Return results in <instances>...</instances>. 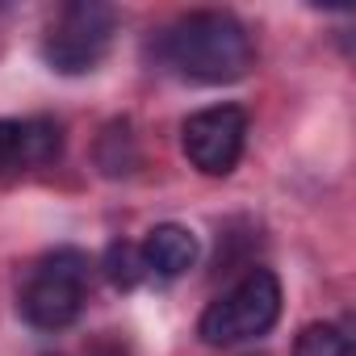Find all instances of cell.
<instances>
[{"mask_svg": "<svg viewBox=\"0 0 356 356\" xmlns=\"http://www.w3.org/2000/svg\"><path fill=\"white\" fill-rule=\"evenodd\" d=\"M163 59L197 84H231L252 72L256 47L239 17L189 13L163 34Z\"/></svg>", "mask_w": 356, "mask_h": 356, "instance_id": "obj_1", "label": "cell"}, {"mask_svg": "<svg viewBox=\"0 0 356 356\" xmlns=\"http://www.w3.org/2000/svg\"><path fill=\"white\" fill-rule=\"evenodd\" d=\"M277 318H281V281L273 268H252L231 293L206 306V314L197 318V335L210 348H227L273 331Z\"/></svg>", "mask_w": 356, "mask_h": 356, "instance_id": "obj_2", "label": "cell"}, {"mask_svg": "<svg viewBox=\"0 0 356 356\" xmlns=\"http://www.w3.org/2000/svg\"><path fill=\"white\" fill-rule=\"evenodd\" d=\"M84 281H88V260L72 248H59L55 256H47L26 289H22V318L38 331H63L80 318L84 310Z\"/></svg>", "mask_w": 356, "mask_h": 356, "instance_id": "obj_3", "label": "cell"}, {"mask_svg": "<svg viewBox=\"0 0 356 356\" xmlns=\"http://www.w3.org/2000/svg\"><path fill=\"white\" fill-rule=\"evenodd\" d=\"M109 38H113V9L97 5V0H80V5H67L59 13V22L42 42V55L55 72L80 76L101 63V55L109 51Z\"/></svg>", "mask_w": 356, "mask_h": 356, "instance_id": "obj_4", "label": "cell"}, {"mask_svg": "<svg viewBox=\"0 0 356 356\" xmlns=\"http://www.w3.org/2000/svg\"><path fill=\"white\" fill-rule=\"evenodd\" d=\"M243 143H248V113L239 105H210L181 126V147L189 163L206 176L235 172Z\"/></svg>", "mask_w": 356, "mask_h": 356, "instance_id": "obj_5", "label": "cell"}, {"mask_svg": "<svg viewBox=\"0 0 356 356\" xmlns=\"http://www.w3.org/2000/svg\"><path fill=\"white\" fill-rule=\"evenodd\" d=\"M143 264L147 273H159V277H181L197 264V235L181 222H159L147 231L143 239Z\"/></svg>", "mask_w": 356, "mask_h": 356, "instance_id": "obj_6", "label": "cell"}, {"mask_svg": "<svg viewBox=\"0 0 356 356\" xmlns=\"http://www.w3.org/2000/svg\"><path fill=\"white\" fill-rule=\"evenodd\" d=\"M63 155V130L51 118H26L22 122V168H38Z\"/></svg>", "mask_w": 356, "mask_h": 356, "instance_id": "obj_7", "label": "cell"}, {"mask_svg": "<svg viewBox=\"0 0 356 356\" xmlns=\"http://www.w3.org/2000/svg\"><path fill=\"white\" fill-rule=\"evenodd\" d=\"M293 356H348V335L335 323H306L293 339Z\"/></svg>", "mask_w": 356, "mask_h": 356, "instance_id": "obj_8", "label": "cell"}, {"mask_svg": "<svg viewBox=\"0 0 356 356\" xmlns=\"http://www.w3.org/2000/svg\"><path fill=\"white\" fill-rule=\"evenodd\" d=\"M105 268H109V281L118 289H134L143 277H147V264H143V252L134 243H113L105 252Z\"/></svg>", "mask_w": 356, "mask_h": 356, "instance_id": "obj_9", "label": "cell"}, {"mask_svg": "<svg viewBox=\"0 0 356 356\" xmlns=\"http://www.w3.org/2000/svg\"><path fill=\"white\" fill-rule=\"evenodd\" d=\"M22 168V122L0 118V172Z\"/></svg>", "mask_w": 356, "mask_h": 356, "instance_id": "obj_10", "label": "cell"}]
</instances>
